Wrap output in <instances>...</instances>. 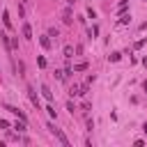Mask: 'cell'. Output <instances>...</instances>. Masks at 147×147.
<instances>
[{
	"label": "cell",
	"mask_w": 147,
	"mask_h": 147,
	"mask_svg": "<svg viewBox=\"0 0 147 147\" xmlns=\"http://www.w3.org/2000/svg\"><path fill=\"white\" fill-rule=\"evenodd\" d=\"M48 131H51V133H53V136H55V138H57V140H60L64 147H69V138H67V136H64L60 129H55V124H48Z\"/></svg>",
	"instance_id": "1"
},
{
	"label": "cell",
	"mask_w": 147,
	"mask_h": 147,
	"mask_svg": "<svg viewBox=\"0 0 147 147\" xmlns=\"http://www.w3.org/2000/svg\"><path fill=\"white\" fill-rule=\"evenodd\" d=\"M5 110H9L11 115H16L18 119H23V122H28V117H25V113H23V110H18L16 106H9V103H7V106H5Z\"/></svg>",
	"instance_id": "2"
},
{
	"label": "cell",
	"mask_w": 147,
	"mask_h": 147,
	"mask_svg": "<svg viewBox=\"0 0 147 147\" xmlns=\"http://www.w3.org/2000/svg\"><path fill=\"white\" fill-rule=\"evenodd\" d=\"M21 32H23V37H25V39H32V30H30V25H28V23H23V30H21Z\"/></svg>",
	"instance_id": "3"
},
{
	"label": "cell",
	"mask_w": 147,
	"mask_h": 147,
	"mask_svg": "<svg viewBox=\"0 0 147 147\" xmlns=\"http://www.w3.org/2000/svg\"><path fill=\"white\" fill-rule=\"evenodd\" d=\"M41 94H44V99H48V101L53 99V92H51V90H48L46 85H41Z\"/></svg>",
	"instance_id": "4"
},
{
	"label": "cell",
	"mask_w": 147,
	"mask_h": 147,
	"mask_svg": "<svg viewBox=\"0 0 147 147\" xmlns=\"http://www.w3.org/2000/svg\"><path fill=\"white\" fill-rule=\"evenodd\" d=\"M28 96H30V101H32V103H37V106H39V101H37V92H34L32 87H28Z\"/></svg>",
	"instance_id": "5"
},
{
	"label": "cell",
	"mask_w": 147,
	"mask_h": 147,
	"mask_svg": "<svg viewBox=\"0 0 147 147\" xmlns=\"http://www.w3.org/2000/svg\"><path fill=\"white\" fill-rule=\"evenodd\" d=\"M2 23H5L7 28H11V18H9V14H7V11H2Z\"/></svg>",
	"instance_id": "6"
},
{
	"label": "cell",
	"mask_w": 147,
	"mask_h": 147,
	"mask_svg": "<svg viewBox=\"0 0 147 147\" xmlns=\"http://www.w3.org/2000/svg\"><path fill=\"white\" fill-rule=\"evenodd\" d=\"M126 7H129V0H119V5H117V9H119V14H122V11L126 9Z\"/></svg>",
	"instance_id": "7"
},
{
	"label": "cell",
	"mask_w": 147,
	"mask_h": 147,
	"mask_svg": "<svg viewBox=\"0 0 147 147\" xmlns=\"http://www.w3.org/2000/svg\"><path fill=\"white\" fill-rule=\"evenodd\" d=\"M129 21H131V16H126V14H122V16H119V25H126Z\"/></svg>",
	"instance_id": "8"
},
{
	"label": "cell",
	"mask_w": 147,
	"mask_h": 147,
	"mask_svg": "<svg viewBox=\"0 0 147 147\" xmlns=\"http://www.w3.org/2000/svg\"><path fill=\"white\" fill-rule=\"evenodd\" d=\"M64 23H71V9H64Z\"/></svg>",
	"instance_id": "9"
},
{
	"label": "cell",
	"mask_w": 147,
	"mask_h": 147,
	"mask_svg": "<svg viewBox=\"0 0 147 147\" xmlns=\"http://www.w3.org/2000/svg\"><path fill=\"white\" fill-rule=\"evenodd\" d=\"M41 46H44V48H51V39H48V37H41Z\"/></svg>",
	"instance_id": "10"
},
{
	"label": "cell",
	"mask_w": 147,
	"mask_h": 147,
	"mask_svg": "<svg viewBox=\"0 0 147 147\" xmlns=\"http://www.w3.org/2000/svg\"><path fill=\"white\" fill-rule=\"evenodd\" d=\"M74 55V48L71 46H64V57H71Z\"/></svg>",
	"instance_id": "11"
},
{
	"label": "cell",
	"mask_w": 147,
	"mask_h": 147,
	"mask_svg": "<svg viewBox=\"0 0 147 147\" xmlns=\"http://www.w3.org/2000/svg\"><path fill=\"white\" fill-rule=\"evenodd\" d=\"M85 69H87V64H85V62H80V64H76V67H74V71H85Z\"/></svg>",
	"instance_id": "12"
},
{
	"label": "cell",
	"mask_w": 147,
	"mask_h": 147,
	"mask_svg": "<svg viewBox=\"0 0 147 147\" xmlns=\"http://www.w3.org/2000/svg\"><path fill=\"white\" fill-rule=\"evenodd\" d=\"M14 129H18V131H25V122H23V119H21V122H16V124H14Z\"/></svg>",
	"instance_id": "13"
},
{
	"label": "cell",
	"mask_w": 147,
	"mask_h": 147,
	"mask_svg": "<svg viewBox=\"0 0 147 147\" xmlns=\"http://www.w3.org/2000/svg\"><path fill=\"white\" fill-rule=\"evenodd\" d=\"M119 57H122V55H119V53H110V62H117V60H119Z\"/></svg>",
	"instance_id": "14"
},
{
	"label": "cell",
	"mask_w": 147,
	"mask_h": 147,
	"mask_svg": "<svg viewBox=\"0 0 147 147\" xmlns=\"http://www.w3.org/2000/svg\"><path fill=\"white\" fill-rule=\"evenodd\" d=\"M16 48H18V39L14 37V39H11V51H16Z\"/></svg>",
	"instance_id": "15"
},
{
	"label": "cell",
	"mask_w": 147,
	"mask_h": 147,
	"mask_svg": "<svg viewBox=\"0 0 147 147\" xmlns=\"http://www.w3.org/2000/svg\"><path fill=\"white\" fill-rule=\"evenodd\" d=\"M37 64H39V67L44 69V67H46V60H44V57H37Z\"/></svg>",
	"instance_id": "16"
},
{
	"label": "cell",
	"mask_w": 147,
	"mask_h": 147,
	"mask_svg": "<svg viewBox=\"0 0 147 147\" xmlns=\"http://www.w3.org/2000/svg\"><path fill=\"white\" fill-rule=\"evenodd\" d=\"M142 131H145V133H147V122H145V124H142Z\"/></svg>",
	"instance_id": "17"
},
{
	"label": "cell",
	"mask_w": 147,
	"mask_h": 147,
	"mask_svg": "<svg viewBox=\"0 0 147 147\" xmlns=\"http://www.w3.org/2000/svg\"><path fill=\"white\" fill-rule=\"evenodd\" d=\"M142 64H145V67H147V57H142Z\"/></svg>",
	"instance_id": "18"
},
{
	"label": "cell",
	"mask_w": 147,
	"mask_h": 147,
	"mask_svg": "<svg viewBox=\"0 0 147 147\" xmlns=\"http://www.w3.org/2000/svg\"><path fill=\"white\" fill-rule=\"evenodd\" d=\"M145 92H147V80H145Z\"/></svg>",
	"instance_id": "19"
},
{
	"label": "cell",
	"mask_w": 147,
	"mask_h": 147,
	"mask_svg": "<svg viewBox=\"0 0 147 147\" xmlns=\"http://www.w3.org/2000/svg\"><path fill=\"white\" fill-rule=\"evenodd\" d=\"M25 2H28V0H25Z\"/></svg>",
	"instance_id": "20"
},
{
	"label": "cell",
	"mask_w": 147,
	"mask_h": 147,
	"mask_svg": "<svg viewBox=\"0 0 147 147\" xmlns=\"http://www.w3.org/2000/svg\"><path fill=\"white\" fill-rule=\"evenodd\" d=\"M145 2H147V0H145Z\"/></svg>",
	"instance_id": "21"
}]
</instances>
